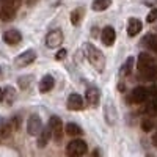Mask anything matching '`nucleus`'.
I'll list each match as a JSON object with an SVG mask.
<instances>
[{
    "label": "nucleus",
    "mask_w": 157,
    "mask_h": 157,
    "mask_svg": "<svg viewBox=\"0 0 157 157\" xmlns=\"http://www.w3.org/2000/svg\"><path fill=\"white\" fill-rule=\"evenodd\" d=\"M50 137H52V132H50L49 126H47L46 129L43 127V130H41V132H39V135H38V146H39V148H44L47 143H49Z\"/></svg>",
    "instance_id": "obj_17"
},
{
    "label": "nucleus",
    "mask_w": 157,
    "mask_h": 157,
    "mask_svg": "<svg viewBox=\"0 0 157 157\" xmlns=\"http://www.w3.org/2000/svg\"><path fill=\"white\" fill-rule=\"evenodd\" d=\"M137 68L138 72L141 74L143 78L148 80H157V61L146 52H141L138 61H137Z\"/></svg>",
    "instance_id": "obj_1"
},
{
    "label": "nucleus",
    "mask_w": 157,
    "mask_h": 157,
    "mask_svg": "<svg viewBox=\"0 0 157 157\" xmlns=\"http://www.w3.org/2000/svg\"><path fill=\"white\" fill-rule=\"evenodd\" d=\"M143 39H145V41H143V44H145L149 50H152V52H155V54H157V36L152 35V33H149V35H146Z\"/></svg>",
    "instance_id": "obj_18"
},
{
    "label": "nucleus",
    "mask_w": 157,
    "mask_h": 157,
    "mask_svg": "<svg viewBox=\"0 0 157 157\" xmlns=\"http://www.w3.org/2000/svg\"><path fill=\"white\" fill-rule=\"evenodd\" d=\"M13 99H14V88H11V86L5 88V99L3 101H8V104H11Z\"/></svg>",
    "instance_id": "obj_24"
},
{
    "label": "nucleus",
    "mask_w": 157,
    "mask_h": 157,
    "mask_svg": "<svg viewBox=\"0 0 157 157\" xmlns=\"http://www.w3.org/2000/svg\"><path fill=\"white\" fill-rule=\"evenodd\" d=\"M21 39H22V35L17 30H8V32L3 33V41L6 44H11V46L13 44H17Z\"/></svg>",
    "instance_id": "obj_15"
},
{
    "label": "nucleus",
    "mask_w": 157,
    "mask_h": 157,
    "mask_svg": "<svg viewBox=\"0 0 157 157\" xmlns=\"http://www.w3.org/2000/svg\"><path fill=\"white\" fill-rule=\"evenodd\" d=\"M146 99H148V88L137 86L130 93V101L134 104H143V102H146Z\"/></svg>",
    "instance_id": "obj_9"
},
{
    "label": "nucleus",
    "mask_w": 157,
    "mask_h": 157,
    "mask_svg": "<svg viewBox=\"0 0 157 157\" xmlns=\"http://www.w3.org/2000/svg\"><path fill=\"white\" fill-rule=\"evenodd\" d=\"M64 57H66V49H60L57 54H55V58L57 60H63Z\"/></svg>",
    "instance_id": "obj_26"
},
{
    "label": "nucleus",
    "mask_w": 157,
    "mask_h": 157,
    "mask_svg": "<svg viewBox=\"0 0 157 157\" xmlns=\"http://www.w3.org/2000/svg\"><path fill=\"white\" fill-rule=\"evenodd\" d=\"M152 143H154V145H155V146H157V134H155V135H154V137H152Z\"/></svg>",
    "instance_id": "obj_29"
},
{
    "label": "nucleus",
    "mask_w": 157,
    "mask_h": 157,
    "mask_svg": "<svg viewBox=\"0 0 157 157\" xmlns=\"http://www.w3.org/2000/svg\"><path fill=\"white\" fill-rule=\"evenodd\" d=\"M82 17H83V8H75L71 13V24L72 25H78V22H80Z\"/></svg>",
    "instance_id": "obj_21"
},
{
    "label": "nucleus",
    "mask_w": 157,
    "mask_h": 157,
    "mask_svg": "<svg viewBox=\"0 0 157 157\" xmlns=\"http://www.w3.org/2000/svg\"><path fill=\"white\" fill-rule=\"evenodd\" d=\"M49 129L52 132V137L55 138V141H60L63 137V123L58 116H52L49 120Z\"/></svg>",
    "instance_id": "obj_6"
},
{
    "label": "nucleus",
    "mask_w": 157,
    "mask_h": 157,
    "mask_svg": "<svg viewBox=\"0 0 157 157\" xmlns=\"http://www.w3.org/2000/svg\"><path fill=\"white\" fill-rule=\"evenodd\" d=\"M19 6L21 0H0V17H2V21H13Z\"/></svg>",
    "instance_id": "obj_3"
},
{
    "label": "nucleus",
    "mask_w": 157,
    "mask_h": 157,
    "mask_svg": "<svg viewBox=\"0 0 157 157\" xmlns=\"http://www.w3.org/2000/svg\"><path fill=\"white\" fill-rule=\"evenodd\" d=\"M154 127V121L151 120V118H145V120L141 121V129L145 130V132H149V130H152Z\"/></svg>",
    "instance_id": "obj_23"
},
{
    "label": "nucleus",
    "mask_w": 157,
    "mask_h": 157,
    "mask_svg": "<svg viewBox=\"0 0 157 157\" xmlns=\"http://www.w3.org/2000/svg\"><path fill=\"white\" fill-rule=\"evenodd\" d=\"M88 151V146L86 143L80 138H75V140H71L68 145H66V154L68 157H82L85 155Z\"/></svg>",
    "instance_id": "obj_4"
},
{
    "label": "nucleus",
    "mask_w": 157,
    "mask_h": 157,
    "mask_svg": "<svg viewBox=\"0 0 157 157\" xmlns=\"http://www.w3.org/2000/svg\"><path fill=\"white\" fill-rule=\"evenodd\" d=\"M5 99V88H0V102Z\"/></svg>",
    "instance_id": "obj_27"
},
{
    "label": "nucleus",
    "mask_w": 157,
    "mask_h": 157,
    "mask_svg": "<svg viewBox=\"0 0 157 157\" xmlns=\"http://www.w3.org/2000/svg\"><path fill=\"white\" fill-rule=\"evenodd\" d=\"M13 130H14V127H13L11 121H6L3 118H0V141L10 138Z\"/></svg>",
    "instance_id": "obj_11"
},
{
    "label": "nucleus",
    "mask_w": 157,
    "mask_h": 157,
    "mask_svg": "<svg viewBox=\"0 0 157 157\" xmlns=\"http://www.w3.org/2000/svg\"><path fill=\"white\" fill-rule=\"evenodd\" d=\"M35 58H36V52L32 50V49H29V50L22 52L19 57H16L14 63H16V66L24 68V66H29V64H32V63L35 61Z\"/></svg>",
    "instance_id": "obj_7"
},
{
    "label": "nucleus",
    "mask_w": 157,
    "mask_h": 157,
    "mask_svg": "<svg viewBox=\"0 0 157 157\" xmlns=\"http://www.w3.org/2000/svg\"><path fill=\"white\" fill-rule=\"evenodd\" d=\"M83 49H85V55L88 61L91 63V66L99 72L104 71V68H105V57H104L102 52L93 44H85Z\"/></svg>",
    "instance_id": "obj_2"
},
{
    "label": "nucleus",
    "mask_w": 157,
    "mask_h": 157,
    "mask_svg": "<svg viewBox=\"0 0 157 157\" xmlns=\"http://www.w3.org/2000/svg\"><path fill=\"white\" fill-rule=\"evenodd\" d=\"M134 58L130 57V58H127V61L124 63V68L121 69V74H124V75H127V74H130V71H132V66H134Z\"/></svg>",
    "instance_id": "obj_22"
},
{
    "label": "nucleus",
    "mask_w": 157,
    "mask_h": 157,
    "mask_svg": "<svg viewBox=\"0 0 157 157\" xmlns=\"http://www.w3.org/2000/svg\"><path fill=\"white\" fill-rule=\"evenodd\" d=\"M110 5H112V0H93L91 8H93L94 11H104V10H107Z\"/></svg>",
    "instance_id": "obj_20"
},
{
    "label": "nucleus",
    "mask_w": 157,
    "mask_h": 157,
    "mask_svg": "<svg viewBox=\"0 0 157 157\" xmlns=\"http://www.w3.org/2000/svg\"><path fill=\"white\" fill-rule=\"evenodd\" d=\"M64 130H66V134L69 137H78V135H82V129L78 124L75 123H68L66 127H64Z\"/></svg>",
    "instance_id": "obj_19"
},
{
    "label": "nucleus",
    "mask_w": 157,
    "mask_h": 157,
    "mask_svg": "<svg viewBox=\"0 0 157 157\" xmlns=\"http://www.w3.org/2000/svg\"><path fill=\"white\" fill-rule=\"evenodd\" d=\"M63 44V32L61 30H52L46 36V46L50 49H57Z\"/></svg>",
    "instance_id": "obj_5"
},
{
    "label": "nucleus",
    "mask_w": 157,
    "mask_h": 157,
    "mask_svg": "<svg viewBox=\"0 0 157 157\" xmlns=\"http://www.w3.org/2000/svg\"><path fill=\"white\" fill-rule=\"evenodd\" d=\"M146 21H148V22H154V21H157V8L151 10V13H149V14H148Z\"/></svg>",
    "instance_id": "obj_25"
},
{
    "label": "nucleus",
    "mask_w": 157,
    "mask_h": 157,
    "mask_svg": "<svg viewBox=\"0 0 157 157\" xmlns=\"http://www.w3.org/2000/svg\"><path fill=\"white\" fill-rule=\"evenodd\" d=\"M145 3L146 5H154V3H157V0H145Z\"/></svg>",
    "instance_id": "obj_28"
},
{
    "label": "nucleus",
    "mask_w": 157,
    "mask_h": 157,
    "mask_svg": "<svg viewBox=\"0 0 157 157\" xmlns=\"http://www.w3.org/2000/svg\"><path fill=\"white\" fill-rule=\"evenodd\" d=\"M141 32V21L137 17H130L127 22V35L129 36H135Z\"/></svg>",
    "instance_id": "obj_14"
},
{
    "label": "nucleus",
    "mask_w": 157,
    "mask_h": 157,
    "mask_svg": "<svg viewBox=\"0 0 157 157\" xmlns=\"http://www.w3.org/2000/svg\"><path fill=\"white\" fill-rule=\"evenodd\" d=\"M0 74H2V69H0Z\"/></svg>",
    "instance_id": "obj_31"
},
{
    "label": "nucleus",
    "mask_w": 157,
    "mask_h": 157,
    "mask_svg": "<svg viewBox=\"0 0 157 157\" xmlns=\"http://www.w3.org/2000/svg\"><path fill=\"white\" fill-rule=\"evenodd\" d=\"M54 85H55L54 77L52 75H44L41 78V82H39V91H41V93H47V91H50L52 88H54Z\"/></svg>",
    "instance_id": "obj_16"
},
{
    "label": "nucleus",
    "mask_w": 157,
    "mask_h": 157,
    "mask_svg": "<svg viewBox=\"0 0 157 157\" xmlns=\"http://www.w3.org/2000/svg\"><path fill=\"white\" fill-rule=\"evenodd\" d=\"M85 96H86V101H88L91 107H96L98 104H99V101H101V91L96 86H88Z\"/></svg>",
    "instance_id": "obj_10"
},
{
    "label": "nucleus",
    "mask_w": 157,
    "mask_h": 157,
    "mask_svg": "<svg viewBox=\"0 0 157 157\" xmlns=\"http://www.w3.org/2000/svg\"><path fill=\"white\" fill-rule=\"evenodd\" d=\"M101 39H102V43L105 44V46H113L115 43V39H116V33L112 27H105L102 30L101 33Z\"/></svg>",
    "instance_id": "obj_13"
},
{
    "label": "nucleus",
    "mask_w": 157,
    "mask_h": 157,
    "mask_svg": "<svg viewBox=\"0 0 157 157\" xmlns=\"http://www.w3.org/2000/svg\"><path fill=\"white\" fill-rule=\"evenodd\" d=\"M148 157H154V155H148Z\"/></svg>",
    "instance_id": "obj_30"
},
{
    "label": "nucleus",
    "mask_w": 157,
    "mask_h": 157,
    "mask_svg": "<svg viewBox=\"0 0 157 157\" xmlns=\"http://www.w3.org/2000/svg\"><path fill=\"white\" fill-rule=\"evenodd\" d=\"M68 109L69 110H82L83 109V99H82V96L77 94V93H72L68 98Z\"/></svg>",
    "instance_id": "obj_12"
},
{
    "label": "nucleus",
    "mask_w": 157,
    "mask_h": 157,
    "mask_svg": "<svg viewBox=\"0 0 157 157\" xmlns=\"http://www.w3.org/2000/svg\"><path fill=\"white\" fill-rule=\"evenodd\" d=\"M43 130V121L38 115H32L27 121V132L30 135H39V132Z\"/></svg>",
    "instance_id": "obj_8"
}]
</instances>
